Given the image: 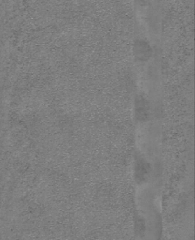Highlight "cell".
I'll use <instances>...</instances> for the list:
<instances>
[{
	"instance_id": "cell-1",
	"label": "cell",
	"mask_w": 195,
	"mask_h": 240,
	"mask_svg": "<svg viewBox=\"0 0 195 240\" xmlns=\"http://www.w3.org/2000/svg\"><path fill=\"white\" fill-rule=\"evenodd\" d=\"M133 52H135V57L139 61H141V62H144V61L147 60L150 57L151 47L146 40L137 39L135 42V49H133Z\"/></svg>"
},
{
	"instance_id": "cell-2",
	"label": "cell",
	"mask_w": 195,
	"mask_h": 240,
	"mask_svg": "<svg viewBox=\"0 0 195 240\" xmlns=\"http://www.w3.org/2000/svg\"><path fill=\"white\" fill-rule=\"evenodd\" d=\"M135 117L140 121L147 120L150 117V104L144 96H139L135 101Z\"/></svg>"
}]
</instances>
